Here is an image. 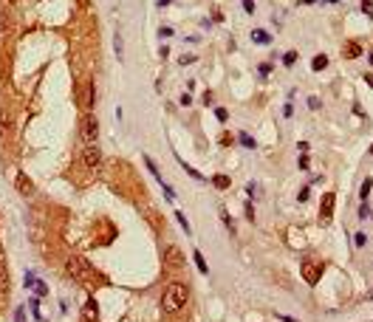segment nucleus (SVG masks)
<instances>
[{
    "mask_svg": "<svg viewBox=\"0 0 373 322\" xmlns=\"http://www.w3.org/2000/svg\"><path fill=\"white\" fill-rule=\"evenodd\" d=\"M187 297H190V291H187L184 283H170L164 288V294H161V311L164 314H178L187 305Z\"/></svg>",
    "mask_w": 373,
    "mask_h": 322,
    "instance_id": "obj_1",
    "label": "nucleus"
},
{
    "mask_svg": "<svg viewBox=\"0 0 373 322\" xmlns=\"http://www.w3.org/2000/svg\"><path fill=\"white\" fill-rule=\"evenodd\" d=\"M65 268H68V274L74 277V280H79V283H93V266L85 260V257H79V254H71L68 257V263H65Z\"/></svg>",
    "mask_w": 373,
    "mask_h": 322,
    "instance_id": "obj_2",
    "label": "nucleus"
},
{
    "mask_svg": "<svg viewBox=\"0 0 373 322\" xmlns=\"http://www.w3.org/2000/svg\"><path fill=\"white\" fill-rule=\"evenodd\" d=\"M96 136H99V122H96V116H85L82 119V138H85V144H96Z\"/></svg>",
    "mask_w": 373,
    "mask_h": 322,
    "instance_id": "obj_3",
    "label": "nucleus"
},
{
    "mask_svg": "<svg viewBox=\"0 0 373 322\" xmlns=\"http://www.w3.org/2000/svg\"><path fill=\"white\" fill-rule=\"evenodd\" d=\"M77 102H79V107H82L85 113H90V105H93V85H90V82H85V85L79 88Z\"/></svg>",
    "mask_w": 373,
    "mask_h": 322,
    "instance_id": "obj_4",
    "label": "nucleus"
},
{
    "mask_svg": "<svg viewBox=\"0 0 373 322\" xmlns=\"http://www.w3.org/2000/svg\"><path fill=\"white\" fill-rule=\"evenodd\" d=\"M82 161L88 164V167H99V161H102V153L96 144H85V150H82Z\"/></svg>",
    "mask_w": 373,
    "mask_h": 322,
    "instance_id": "obj_5",
    "label": "nucleus"
},
{
    "mask_svg": "<svg viewBox=\"0 0 373 322\" xmlns=\"http://www.w3.org/2000/svg\"><path fill=\"white\" fill-rule=\"evenodd\" d=\"M331 218H334V192H325L322 209H319V220H322V223H331Z\"/></svg>",
    "mask_w": 373,
    "mask_h": 322,
    "instance_id": "obj_6",
    "label": "nucleus"
},
{
    "mask_svg": "<svg viewBox=\"0 0 373 322\" xmlns=\"http://www.w3.org/2000/svg\"><path fill=\"white\" fill-rule=\"evenodd\" d=\"M319 274H322V271H319V266L308 263V260L303 263V277H305V283H308V286H316V280H319Z\"/></svg>",
    "mask_w": 373,
    "mask_h": 322,
    "instance_id": "obj_7",
    "label": "nucleus"
},
{
    "mask_svg": "<svg viewBox=\"0 0 373 322\" xmlns=\"http://www.w3.org/2000/svg\"><path fill=\"white\" fill-rule=\"evenodd\" d=\"M17 189H20V195H34V184L26 173H17Z\"/></svg>",
    "mask_w": 373,
    "mask_h": 322,
    "instance_id": "obj_8",
    "label": "nucleus"
},
{
    "mask_svg": "<svg viewBox=\"0 0 373 322\" xmlns=\"http://www.w3.org/2000/svg\"><path fill=\"white\" fill-rule=\"evenodd\" d=\"M82 317H85V322H96V317H99L96 299H88V302H85V308H82Z\"/></svg>",
    "mask_w": 373,
    "mask_h": 322,
    "instance_id": "obj_9",
    "label": "nucleus"
},
{
    "mask_svg": "<svg viewBox=\"0 0 373 322\" xmlns=\"http://www.w3.org/2000/svg\"><path fill=\"white\" fill-rule=\"evenodd\" d=\"M342 57H345V59L362 57V46H359V43H345V46H342Z\"/></svg>",
    "mask_w": 373,
    "mask_h": 322,
    "instance_id": "obj_10",
    "label": "nucleus"
},
{
    "mask_svg": "<svg viewBox=\"0 0 373 322\" xmlns=\"http://www.w3.org/2000/svg\"><path fill=\"white\" fill-rule=\"evenodd\" d=\"M181 260H184V257H181V252L175 249V246H170L167 254H164V263H167V266H181Z\"/></svg>",
    "mask_w": 373,
    "mask_h": 322,
    "instance_id": "obj_11",
    "label": "nucleus"
},
{
    "mask_svg": "<svg viewBox=\"0 0 373 322\" xmlns=\"http://www.w3.org/2000/svg\"><path fill=\"white\" fill-rule=\"evenodd\" d=\"M252 40H255V43H260V46H269V43H271V37L266 34V31H260V28H255V31H252Z\"/></svg>",
    "mask_w": 373,
    "mask_h": 322,
    "instance_id": "obj_12",
    "label": "nucleus"
},
{
    "mask_svg": "<svg viewBox=\"0 0 373 322\" xmlns=\"http://www.w3.org/2000/svg\"><path fill=\"white\" fill-rule=\"evenodd\" d=\"M325 65H328V57H325V54H316V57L311 59V71H322Z\"/></svg>",
    "mask_w": 373,
    "mask_h": 322,
    "instance_id": "obj_13",
    "label": "nucleus"
},
{
    "mask_svg": "<svg viewBox=\"0 0 373 322\" xmlns=\"http://www.w3.org/2000/svg\"><path fill=\"white\" fill-rule=\"evenodd\" d=\"M192 257H195V266H198V271H201V274H209V266H206V260H203V254H201V252H195Z\"/></svg>",
    "mask_w": 373,
    "mask_h": 322,
    "instance_id": "obj_14",
    "label": "nucleus"
},
{
    "mask_svg": "<svg viewBox=\"0 0 373 322\" xmlns=\"http://www.w3.org/2000/svg\"><path fill=\"white\" fill-rule=\"evenodd\" d=\"M371 189H373V181H371V178H365V181H362V187H359V195H362V201H368V195H371Z\"/></svg>",
    "mask_w": 373,
    "mask_h": 322,
    "instance_id": "obj_15",
    "label": "nucleus"
},
{
    "mask_svg": "<svg viewBox=\"0 0 373 322\" xmlns=\"http://www.w3.org/2000/svg\"><path fill=\"white\" fill-rule=\"evenodd\" d=\"M175 218H178V223H181V229L187 232V235H190V220H187V215H184V212H175Z\"/></svg>",
    "mask_w": 373,
    "mask_h": 322,
    "instance_id": "obj_16",
    "label": "nucleus"
},
{
    "mask_svg": "<svg viewBox=\"0 0 373 322\" xmlns=\"http://www.w3.org/2000/svg\"><path fill=\"white\" fill-rule=\"evenodd\" d=\"M237 141H240V144H243V147H249V150L255 147V138L249 136V133H240V136H237Z\"/></svg>",
    "mask_w": 373,
    "mask_h": 322,
    "instance_id": "obj_17",
    "label": "nucleus"
},
{
    "mask_svg": "<svg viewBox=\"0 0 373 322\" xmlns=\"http://www.w3.org/2000/svg\"><path fill=\"white\" fill-rule=\"evenodd\" d=\"M212 184L218 187V189H226V187H229V178H226V175H215Z\"/></svg>",
    "mask_w": 373,
    "mask_h": 322,
    "instance_id": "obj_18",
    "label": "nucleus"
},
{
    "mask_svg": "<svg viewBox=\"0 0 373 322\" xmlns=\"http://www.w3.org/2000/svg\"><path fill=\"white\" fill-rule=\"evenodd\" d=\"M294 62H297V51H288V54L283 57V65H288V68H291Z\"/></svg>",
    "mask_w": 373,
    "mask_h": 322,
    "instance_id": "obj_19",
    "label": "nucleus"
},
{
    "mask_svg": "<svg viewBox=\"0 0 373 322\" xmlns=\"http://www.w3.org/2000/svg\"><path fill=\"white\" fill-rule=\"evenodd\" d=\"M0 291H9V274L0 268Z\"/></svg>",
    "mask_w": 373,
    "mask_h": 322,
    "instance_id": "obj_20",
    "label": "nucleus"
},
{
    "mask_svg": "<svg viewBox=\"0 0 373 322\" xmlns=\"http://www.w3.org/2000/svg\"><path fill=\"white\" fill-rule=\"evenodd\" d=\"M362 12L368 17H373V0H362Z\"/></svg>",
    "mask_w": 373,
    "mask_h": 322,
    "instance_id": "obj_21",
    "label": "nucleus"
},
{
    "mask_svg": "<svg viewBox=\"0 0 373 322\" xmlns=\"http://www.w3.org/2000/svg\"><path fill=\"white\" fill-rule=\"evenodd\" d=\"M297 164H300V170H308V167H311V159H308V156H300V161H297Z\"/></svg>",
    "mask_w": 373,
    "mask_h": 322,
    "instance_id": "obj_22",
    "label": "nucleus"
},
{
    "mask_svg": "<svg viewBox=\"0 0 373 322\" xmlns=\"http://www.w3.org/2000/svg\"><path fill=\"white\" fill-rule=\"evenodd\" d=\"M37 283H40V280L34 274H26V288H37Z\"/></svg>",
    "mask_w": 373,
    "mask_h": 322,
    "instance_id": "obj_23",
    "label": "nucleus"
},
{
    "mask_svg": "<svg viewBox=\"0 0 373 322\" xmlns=\"http://www.w3.org/2000/svg\"><path fill=\"white\" fill-rule=\"evenodd\" d=\"M178 62H181V65H190V62H195V54H184Z\"/></svg>",
    "mask_w": 373,
    "mask_h": 322,
    "instance_id": "obj_24",
    "label": "nucleus"
},
{
    "mask_svg": "<svg viewBox=\"0 0 373 322\" xmlns=\"http://www.w3.org/2000/svg\"><path fill=\"white\" fill-rule=\"evenodd\" d=\"M353 243H356V246H359V249H362V246H365V243H368V238H365V235H362V232H359V235H356V238H353Z\"/></svg>",
    "mask_w": 373,
    "mask_h": 322,
    "instance_id": "obj_25",
    "label": "nucleus"
},
{
    "mask_svg": "<svg viewBox=\"0 0 373 322\" xmlns=\"http://www.w3.org/2000/svg\"><path fill=\"white\" fill-rule=\"evenodd\" d=\"M308 107H311V110H319V99H316V96H311V99H308Z\"/></svg>",
    "mask_w": 373,
    "mask_h": 322,
    "instance_id": "obj_26",
    "label": "nucleus"
},
{
    "mask_svg": "<svg viewBox=\"0 0 373 322\" xmlns=\"http://www.w3.org/2000/svg\"><path fill=\"white\" fill-rule=\"evenodd\" d=\"M215 116H218V119H221V122H226V119H229V113H226L224 107H218V110H215Z\"/></svg>",
    "mask_w": 373,
    "mask_h": 322,
    "instance_id": "obj_27",
    "label": "nucleus"
},
{
    "mask_svg": "<svg viewBox=\"0 0 373 322\" xmlns=\"http://www.w3.org/2000/svg\"><path fill=\"white\" fill-rule=\"evenodd\" d=\"M232 141H235V138L229 136V133H224V136H221V144H224V147H229V144H232Z\"/></svg>",
    "mask_w": 373,
    "mask_h": 322,
    "instance_id": "obj_28",
    "label": "nucleus"
},
{
    "mask_svg": "<svg viewBox=\"0 0 373 322\" xmlns=\"http://www.w3.org/2000/svg\"><path fill=\"white\" fill-rule=\"evenodd\" d=\"M308 195H311V189H308V187H303V189H300V195H297V198H300V201H308Z\"/></svg>",
    "mask_w": 373,
    "mask_h": 322,
    "instance_id": "obj_29",
    "label": "nucleus"
},
{
    "mask_svg": "<svg viewBox=\"0 0 373 322\" xmlns=\"http://www.w3.org/2000/svg\"><path fill=\"white\" fill-rule=\"evenodd\" d=\"M6 127H9V116L0 113V130H6Z\"/></svg>",
    "mask_w": 373,
    "mask_h": 322,
    "instance_id": "obj_30",
    "label": "nucleus"
},
{
    "mask_svg": "<svg viewBox=\"0 0 373 322\" xmlns=\"http://www.w3.org/2000/svg\"><path fill=\"white\" fill-rule=\"evenodd\" d=\"M240 3H243V9H246V12H255V3H252V0H240Z\"/></svg>",
    "mask_w": 373,
    "mask_h": 322,
    "instance_id": "obj_31",
    "label": "nucleus"
},
{
    "mask_svg": "<svg viewBox=\"0 0 373 322\" xmlns=\"http://www.w3.org/2000/svg\"><path fill=\"white\" fill-rule=\"evenodd\" d=\"M14 322H26V314H23V308H17V314H14Z\"/></svg>",
    "mask_w": 373,
    "mask_h": 322,
    "instance_id": "obj_32",
    "label": "nucleus"
},
{
    "mask_svg": "<svg viewBox=\"0 0 373 322\" xmlns=\"http://www.w3.org/2000/svg\"><path fill=\"white\" fill-rule=\"evenodd\" d=\"M269 71H271L269 62H263V65H260V74H263V77H269Z\"/></svg>",
    "mask_w": 373,
    "mask_h": 322,
    "instance_id": "obj_33",
    "label": "nucleus"
},
{
    "mask_svg": "<svg viewBox=\"0 0 373 322\" xmlns=\"http://www.w3.org/2000/svg\"><path fill=\"white\" fill-rule=\"evenodd\" d=\"M277 320H283V322H300V320H294V317H286V314H277Z\"/></svg>",
    "mask_w": 373,
    "mask_h": 322,
    "instance_id": "obj_34",
    "label": "nucleus"
},
{
    "mask_svg": "<svg viewBox=\"0 0 373 322\" xmlns=\"http://www.w3.org/2000/svg\"><path fill=\"white\" fill-rule=\"evenodd\" d=\"M303 3H305V6H311V3H316V0H303Z\"/></svg>",
    "mask_w": 373,
    "mask_h": 322,
    "instance_id": "obj_35",
    "label": "nucleus"
},
{
    "mask_svg": "<svg viewBox=\"0 0 373 322\" xmlns=\"http://www.w3.org/2000/svg\"><path fill=\"white\" fill-rule=\"evenodd\" d=\"M158 3H161V6H167V3H170V0H158Z\"/></svg>",
    "mask_w": 373,
    "mask_h": 322,
    "instance_id": "obj_36",
    "label": "nucleus"
},
{
    "mask_svg": "<svg viewBox=\"0 0 373 322\" xmlns=\"http://www.w3.org/2000/svg\"><path fill=\"white\" fill-rule=\"evenodd\" d=\"M368 299H373V291H368Z\"/></svg>",
    "mask_w": 373,
    "mask_h": 322,
    "instance_id": "obj_37",
    "label": "nucleus"
},
{
    "mask_svg": "<svg viewBox=\"0 0 373 322\" xmlns=\"http://www.w3.org/2000/svg\"><path fill=\"white\" fill-rule=\"evenodd\" d=\"M325 3H337V0H325Z\"/></svg>",
    "mask_w": 373,
    "mask_h": 322,
    "instance_id": "obj_38",
    "label": "nucleus"
},
{
    "mask_svg": "<svg viewBox=\"0 0 373 322\" xmlns=\"http://www.w3.org/2000/svg\"><path fill=\"white\" fill-rule=\"evenodd\" d=\"M371 153H373V147H371Z\"/></svg>",
    "mask_w": 373,
    "mask_h": 322,
    "instance_id": "obj_39",
    "label": "nucleus"
}]
</instances>
